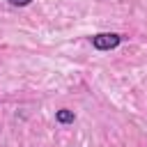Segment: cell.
Masks as SVG:
<instances>
[{"instance_id": "obj_2", "label": "cell", "mask_w": 147, "mask_h": 147, "mask_svg": "<svg viewBox=\"0 0 147 147\" xmlns=\"http://www.w3.org/2000/svg\"><path fill=\"white\" fill-rule=\"evenodd\" d=\"M55 119H57L60 124H69V122H74V110L62 108V110H57V113H55Z\"/></svg>"}, {"instance_id": "obj_3", "label": "cell", "mask_w": 147, "mask_h": 147, "mask_svg": "<svg viewBox=\"0 0 147 147\" xmlns=\"http://www.w3.org/2000/svg\"><path fill=\"white\" fill-rule=\"evenodd\" d=\"M32 0H9V5H14V7H25V5H30Z\"/></svg>"}, {"instance_id": "obj_1", "label": "cell", "mask_w": 147, "mask_h": 147, "mask_svg": "<svg viewBox=\"0 0 147 147\" xmlns=\"http://www.w3.org/2000/svg\"><path fill=\"white\" fill-rule=\"evenodd\" d=\"M119 41H122V37L115 34V32H101V34H94V37H92V46H94L96 51H110V48H115Z\"/></svg>"}]
</instances>
